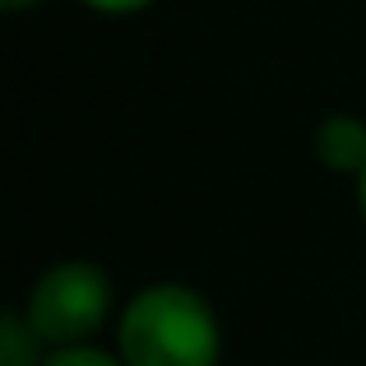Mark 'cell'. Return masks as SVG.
Returning a JSON list of instances; mask_svg holds the SVG:
<instances>
[{
  "label": "cell",
  "instance_id": "1",
  "mask_svg": "<svg viewBox=\"0 0 366 366\" xmlns=\"http://www.w3.org/2000/svg\"><path fill=\"white\" fill-rule=\"evenodd\" d=\"M117 357L125 366H218V311L190 283H149L117 315Z\"/></svg>",
  "mask_w": 366,
  "mask_h": 366
},
{
  "label": "cell",
  "instance_id": "2",
  "mask_svg": "<svg viewBox=\"0 0 366 366\" xmlns=\"http://www.w3.org/2000/svg\"><path fill=\"white\" fill-rule=\"evenodd\" d=\"M112 297H117V287H112L102 264H93V259H56L28 283L19 315L37 334L42 348L51 352L84 348L112 320Z\"/></svg>",
  "mask_w": 366,
  "mask_h": 366
},
{
  "label": "cell",
  "instance_id": "3",
  "mask_svg": "<svg viewBox=\"0 0 366 366\" xmlns=\"http://www.w3.org/2000/svg\"><path fill=\"white\" fill-rule=\"evenodd\" d=\"M315 158H320V167L357 181L362 167H366V117L330 112V117L315 125Z\"/></svg>",
  "mask_w": 366,
  "mask_h": 366
},
{
  "label": "cell",
  "instance_id": "4",
  "mask_svg": "<svg viewBox=\"0 0 366 366\" xmlns=\"http://www.w3.org/2000/svg\"><path fill=\"white\" fill-rule=\"evenodd\" d=\"M42 343L37 334L24 325L19 311H5L0 315V366H42Z\"/></svg>",
  "mask_w": 366,
  "mask_h": 366
},
{
  "label": "cell",
  "instance_id": "5",
  "mask_svg": "<svg viewBox=\"0 0 366 366\" xmlns=\"http://www.w3.org/2000/svg\"><path fill=\"white\" fill-rule=\"evenodd\" d=\"M42 366H125L117 352L98 348V343H84V348H61V352H46Z\"/></svg>",
  "mask_w": 366,
  "mask_h": 366
},
{
  "label": "cell",
  "instance_id": "6",
  "mask_svg": "<svg viewBox=\"0 0 366 366\" xmlns=\"http://www.w3.org/2000/svg\"><path fill=\"white\" fill-rule=\"evenodd\" d=\"M79 5H89L93 14H112V19H125V14H144V9H149L153 0H79Z\"/></svg>",
  "mask_w": 366,
  "mask_h": 366
},
{
  "label": "cell",
  "instance_id": "7",
  "mask_svg": "<svg viewBox=\"0 0 366 366\" xmlns=\"http://www.w3.org/2000/svg\"><path fill=\"white\" fill-rule=\"evenodd\" d=\"M352 195H357V214H362V227H366V167H362V177L352 181Z\"/></svg>",
  "mask_w": 366,
  "mask_h": 366
},
{
  "label": "cell",
  "instance_id": "8",
  "mask_svg": "<svg viewBox=\"0 0 366 366\" xmlns=\"http://www.w3.org/2000/svg\"><path fill=\"white\" fill-rule=\"evenodd\" d=\"M0 5H5L9 14H19V9H33V5H42V0H0Z\"/></svg>",
  "mask_w": 366,
  "mask_h": 366
}]
</instances>
